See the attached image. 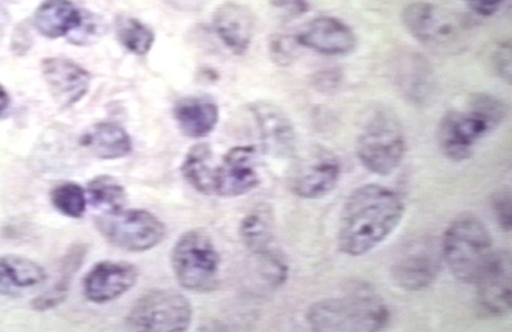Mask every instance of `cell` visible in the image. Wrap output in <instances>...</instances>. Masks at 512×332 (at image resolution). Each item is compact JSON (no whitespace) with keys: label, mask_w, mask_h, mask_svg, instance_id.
<instances>
[{"label":"cell","mask_w":512,"mask_h":332,"mask_svg":"<svg viewBox=\"0 0 512 332\" xmlns=\"http://www.w3.org/2000/svg\"><path fill=\"white\" fill-rule=\"evenodd\" d=\"M182 172L191 187L202 194H215L216 168L209 144H197L184 158Z\"/></svg>","instance_id":"obj_26"},{"label":"cell","mask_w":512,"mask_h":332,"mask_svg":"<svg viewBox=\"0 0 512 332\" xmlns=\"http://www.w3.org/2000/svg\"><path fill=\"white\" fill-rule=\"evenodd\" d=\"M116 34L119 43L136 56L147 55L156 41L153 30L149 26L130 16L117 17Z\"/></svg>","instance_id":"obj_28"},{"label":"cell","mask_w":512,"mask_h":332,"mask_svg":"<svg viewBox=\"0 0 512 332\" xmlns=\"http://www.w3.org/2000/svg\"><path fill=\"white\" fill-rule=\"evenodd\" d=\"M86 252V247L82 245L70 249L63 261V265H61L60 281L57 280L50 290L42 292L41 295L33 300L32 307L35 311H50V309H54L57 305L64 303L66 296L69 294L74 274L81 268L83 260H85Z\"/></svg>","instance_id":"obj_25"},{"label":"cell","mask_w":512,"mask_h":332,"mask_svg":"<svg viewBox=\"0 0 512 332\" xmlns=\"http://www.w3.org/2000/svg\"><path fill=\"white\" fill-rule=\"evenodd\" d=\"M357 158L365 170L378 176H390L403 163L406 137L394 110L374 106L364 115L356 143Z\"/></svg>","instance_id":"obj_4"},{"label":"cell","mask_w":512,"mask_h":332,"mask_svg":"<svg viewBox=\"0 0 512 332\" xmlns=\"http://www.w3.org/2000/svg\"><path fill=\"white\" fill-rule=\"evenodd\" d=\"M174 117L185 136L201 139L210 135L218 125L219 108L206 97H189L176 104Z\"/></svg>","instance_id":"obj_23"},{"label":"cell","mask_w":512,"mask_h":332,"mask_svg":"<svg viewBox=\"0 0 512 332\" xmlns=\"http://www.w3.org/2000/svg\"><path fill=\"white\" fill-rule=\"evenodd\" d=\"M306 318L315 331L375 332L386 329L391 313L372 287L355 282L343 295L311 305Z\"/></svg>","instance_id":"obj_2"},{"label":"cell","mask_w":512,"mask_h":332,"mask_svg":"<svg viewBox=\"0 0 512 332\" xmlns=\"http://www.w3.org/2000/svg\"><path fill=\"white\" fill-rule=\"evenodd\" d=\"M171 264L183 289L196 294L218 289L220 256L205 230L192 229L182 234L172 249Z\"/></svg>","instance_id":"obj_7"},{"label":"cell","mask_w":512,"mask_h":332,"mask_svg":"<svg viewBox=\"0 0 512 332\" xmlns=\"http://www.w3.org/2000/svg\"><path fill=\"white\" fill-rule=\"evenodd\" d=\"M193 308L189 300L172 290H150L140 296L127 314V325L134 330L175 332L191 326Z\"/></svg>","instance_id":"obj_8"},{"label":"cell","mask_w":512,"mask_h":332,"mask_svg":"<svg viewBox=\"0 0 512 332\" xmlns=\"http://www.w3.org/2000/svg\"><path fill=\"white\" fill-rule=\"evenodd\" d=\"M32 34H30L29 26L25 22L16 26L12 35V51L16 55H25L32 47Z\"/></svg>","instance_id":"obj_34"},{"label":"cell","mask_w":512,"mask_h":332,"mask_svg":"<svg viewBox=\"0 0 512 332\" xmlns=\"http://www.w3.org/2000/svg\"><path fill=\"white\" fill-rule=\"evenodd\" d=\"M479 308L487 316L503 317L511 312V256L506 251L494 252L488 267L474 283Z\"/></svg>","instance_id":"obj_12"},{"label":"cell","mask_w":512,"mask_h":332,"mask_svg":"<svg viewBox=\"0 0 512 332\" xmlns=\"http://www.w3.org/2000/svg\"><path fill=\"white\" fill-rule=\"evenodd\" d=\"M254 12L245 4L225 2L214 13V29L220 41L237 56L250 48L255 34Z\"/></svg>","instance_id":"obj_18"},{"label":"cell","mask_w":512,"mask_h":332,"mask_svg":"<svg viewBox=\"0 0 512 332\" xmlns=\"http://www.w3.org/2000/svg\"><path fill=\"white\" fill-rule=\"evenodd\" d=\"M342 177L341 163L333 157H320L304 163L291 175L289 189L295 197L320 199L338 187Z\"/></svg>","instance_id":"obj_19"},{"label":"cell","mask_w":512,"mask_h":332,"mask_svg":"<svg viewBox=\"0 0 512 332\" xmlns=\"http://www.w3.org/2000/svg\"><path fill=\"white\" fill-rule=\"evenodd\" d=\"M110 245L130 252L154 249L166 237V227L156 215L147 210H122L116 214H101L95 220Z\"/></svg>","instance_id":"obj_9"},{"label":"cell","mask_w":512,"mask_h":332,"mask_svg":"<svg viewBox=\"0 0 512 332\" xmlns=\"http://www.w3.org/2000/svg\"><path fill=\"white\" fill-rule=\"evenodd\" d=\"M297 39L285 34L272 35L268 42L269 56L278 66H289L297 57Z\"/></svg>","instance_id":"obj_30"},{"label":"cell","mask_w":512,"mask_h":332,"mask_svg":"<svg viewBox=\"0 0 512 332\" xmlns=\"http://www.w3.org/2000/svg\"><path fill=\"white\" fill-rule=\"evenodd\" d=\"M82 144L94 156L105 161L127 157L132 152V140L125 128L113 122L92 126L82 136Z\"/></svg>","instance_id":"obj_24"},{"label":"cell","mask_w":512,"mask_h":332,"mask_svg":"<svg viewBox=\"0 0 512 332\" xmlns=\"http://www.w3.org/2000/svg\"><path fill=\"white\" fill-rule=\"evenodd\" d=\"M472 12L481 17L493 16L506 0H463Z\"/></svg>","instance_id":"obj_36"},{"label":"cell","mask_w":512,"mask_h":332,"mask_svg":"<svg viewBox=\"0 0 512 332\" xmlns=\"http://www.w3.org/2000/svg\"><path fill=\"white\" fill-rule=\"evenodd\" d=\"M86 19L87 12L75 6L72 0H43L34 12L33 26L43 37L59 39L77 34Z\"/></svg>","instance_id":"obj_20"},{"label":"cell","mask_w":512,"mask_h":332,"mask_svg":"<svg viewBox=\"0 0 512 332\" xmlns=\"http://www.w3.org/2000/svg\"><path fill=\"white\" fill-rule=\"evenodd\" d=\"M47 280L46 269L19 255H0V295L21 298Z\"/></svg>","instance_id":"obj_21"},{"label":"cell","mask_w":512,"mask_h":332,"mask_svg":"<svg viewBox=\"0 0 512 332\" xmlns=\"http://www.w3.org/2000/svg\"><path fill=\"white\" fill-rule=\"evenodd\" d=\"M258 152L254 146H235L216 167L215 194L225 198L245 196L260 184Z\"/></svg>","instance_id":"obj_11"},{"label":"cell","mask_w":512,"mask_h":332,"mask_svg":"<svg viewBox=\"0 0 512 332\" xmlns=\"http://www.w3.org/2000/svg\"><path fill=\"white\" fill-rule=\"evenodd\" d=\"M295 39L299 46L324 56L350 55L357 47L355 32L346 22L333 16L312 20Z\"/></svg>","instance_id":"obj_16"},{"label":"cell","mask_w":512,"mask_h":332,"mask_svg":"<svg viewBox=\"0 0 512 332\" xmlns=\"http://www.w3.org/2000/svg\"><path fill=\"white\" fill-rule=\"evenodd\" d=\"M10 105L11 97L8 95L6 88L3 87V84H0V117H3L8 112Z\"/></svg>","instance_id":"obj_38"},{"label":"cell","mask_w":512,"mask_h":332,"mask_svg":"<svg viewBox=\"0 0 512 332\" xmlns=\"http://www.w3.org/2000/svg\"><path fill=\"white\" fill-rule=\"evenodd\" d=\"M443 260L454 278L474 285L488 267L494 252L493 238L478 216H458L445 230L440 243Z\"/></svg>","instance_id":"obj_5"},{"label":"cell","mask_w":512,"mask_h":332,"mask_svg":"<svg viewBox=\"0 0 512 332\" xmlns=\"http://www.w3.org/2000/svg\"><path fill=\"white\" fill-rule=\"evenodd\" d=\"M489 65L503 82L511 84V44L503 41L494 44L489 52Z\"/></svg>","instance_id":"obj_31"},{"label":"cell","mask_w":512,"mask_h":332,"mask_svg":"<svg viewBox=\"0 0 512 332\" xmlns=\"http://www.w3.org/2000/svg\"><path fill=\"white\" fill-rule=\"evenodd\" d=\"M51 202L57 211L72 219H81L87 210V194L81 185L64 183L51 192Z\"/></svg>","instance_id":"obj_29"},{"label":"cell","mask_w":512,"mask_h":332,"mask_svg":"<svg viewBox=\"0 0 512 332\" xmlns=\"http://www.w3.org/2000/svg\"><path fill=\"white\" fill-rule=\"evenodd\" d=\"M343 72L339 69H326L312 77V86L317 92L333 95L342 87Z\"/></svg>","instance_id":"obj_33"},{"label":"cell","mask_w":512,"mask_h":332,"mask_svg":"<svg viewBox=\"0 0 512 332\" xmlns=\"http://www.w3.org/2000/svg\"><path fill=\"white\" fill-rule=\"evenodd\" d=\"M507 106L497 96L471 95L465 108L449 110L438 127V144L452 162L471 158L476 145L506 121Z\"/></svg>","instance_id":"obj_3"},{"label":"cell","mask_w":512,"mask_h":332,"mask_svg":"<svg viewBox=\"0 0 512 332\" xmlns=\"http://www.w3.org/2000/svg\"><path fill=\"white\" fill-rule=\"evenodd\" d=\"M391 77L397 91L409 103L425 105L435 95V72L421 53L400 52L392 61Z\"/></svg>","instance_id":"obj_13"},{"label":"cell","mask_w":512,"mask_h":332,"mask_svg":"<svg viewBox=\"0 0 512 332\" xmlns=\"http://www.w3.org/2000/svg\"><path fill=\"white\" fill-rule=\"evenodd\" d=\"M42 74L55 104L72 108L90 91L91 74L66 57H47L42 61Z\"/></svg>","instance_id":"obj_14"},{"label":"cell","mask_w":512,"mask_h":332,"mask_svg":"<svg viewBox=\"0 0 512 332\" xmlns=\"http://www.w3.org/2000/svg\"><path fill=\"white\" fill-rule=\"evenodd\" d=\"M405 215L404 198L379 184H366L347 198L338 228V249L360 258L396 232Z\"/></svg>","instance_id":"obj_1"},{"label":"cell","mask_w":512,"mask_h":332,"mask_svg":"<svg viewBox=\"0 0 512 332\" xmlns=\"http://www.w3.org/2000/svg\"><path fill=\"white\" fill-rule=\"evenodd\" d=\"M240 236L258 263L284 255L276 245L275 221L268 207L255 208L245 216L240 225Z\"/></svg>","instance_id":"obj_22"},{"label":"cell","mask_w":512,"mask_h":332,"mask_svg":"<svg viewBox=\"0 0 512 332\" xmlns=\"http://www.w3.org/2000/svg\"><path fill=\"white\" fill-rule=\"evenodd\" d=\"M443 261L440 243L432 238L417 239L392 264V281L399 289L409 292L428 289L438 280Z\"/></svg>","instance_id":"obj_10"},{"label":"cell","mask_w":512,"mask_h":332,"mask_svg":"<svg viewBox=\"0 0 512 332\" xmlns=\"http://www.w3.org/2000/svg\"><path fill=\"white\" fill-rule=\"evenodd\" d=\"M138 277V269L134 265L103 261L86 274L83 292L91 303H110L131 290L138 282Z\"/></svg>","instance_id":"obj_17"},{"label":"cell","mask_w":512,"mask_h":332,"mask_svg":"<svg viewBox=\"0 0 512 332\" xmlns=\"http://www.w3.org/2000/svg\"><path fill=\"white\" fill-rule=\"evenodd\" d=\"M406 30L428 50L440 55L465 50L472 24L466 16L430 2L409 4L403 11Z\"/></svg>","instance_id":"obj_6"},{"label":"cell","mask_w":512,"mask_h":332,"mask_svg":"<svg viewBox=\"0 0 512 332\" xmlns=\"http://www.w3.org/2000/svg\"><path fill=\"white\" fill-rule=\"evenodd\" d=\"M273 7L289 17H300L310 11V0H271Z\"/></svg>","instance_id":"obj_35"},{"label":"cell","mask_w":512,"mask_h":332,"mask_svg":"<svg viewBox=\"0 0 512 332\" xmlns=\"http://www.w3.org/2000/svg\"><path fill=\"white\" fill-rule=\"evenodd\" d=\"M10 21V12H8L7 7L4 6L2 0H0V39L4 37V34H6Z\"/></svg>","instance_id":"obj_37"},{"label":"cell","mask_w":512,"mask_h":332,"mask_svg":"<svg viewBox=\"0 0 512 332\" xmlns=\"http://www.w3.org/2000/svg\"><path fill=\"white\" fill-rule=\"evenodd\" d=\"M250 112L258 126L266 153L275 158L293 157L297 150V131L289 114L269 101L250 104Z\"/></svg>","instance_id":"obj_15"},{"label":"cell","mask_w":512,"mask_h":332,"mask_svg":"<svg viewBox=\"0 0 512 332\" xmlns=\"http://www.w3.org/2000/svg\"><path fill=\"white\" fill-rule=\"evenodd\" d=\"M86 194L91 206L103 214H116L127 205L126 190L113 176L94 177L87 185Z\"/></svg>","instance_id":"obj_27"},{"label":"cell","mask_w":512,"mask_h":332,"mask_svg":"<svg viewBox=\"0 0 512 332\" xmlns=\"http://www.w3.org/2000/svg\"><path fill=\"white\" fill-rule=\"evenodd\" d=\"M491 206L496 216L498 227L503 232H510L512 227V202L510 189H501L491 198Z\"/></svg>","instance_id":"obj_32"}]
</instances>
